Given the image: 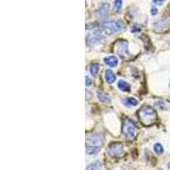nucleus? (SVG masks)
Listing matches in <instances>:
<instances>
[{
    "instance_id": "2eb2a0df",
    "label": "nucleus",
    "mask_w": 170,
    "mask_h": 170,
    "mask_svg": "<svg viewBox=\"0 0 170 170\" xmlns=\"http://www.w3.org/2000/svg\"><path fill=\"white\" fill-rule=\"evenodd\" d=\"M99 152H100V148H99V146H95V145L90 146L89 148L86 149V153H87L88 155H89V156L96 155V154H98Z\"/></svg>"
},
{
    "instance_id": "393cba45",
    "label": "nucleus",
    "mask_w": 170,
    "mask_h": 170,
    "mask_svg": "<svg viewBox=\"0 0 170 170\" xmlns=\"http://www.w3.org/2000/svg\"><path fill=\"white\" fill-rule=\"evenodd\" d=\"M169 87H170V80H169Z\"/></svg>"
},
{
    "instance_id": "9d476101",
    "label": "nucleus",
    "mask_w": 170,
    "mask_h": 170,
    "mask_svg": "<svg viewBox=\"0 0 170 170\" xmlns=\"http://www.w3.org/2000/svg\"><path fill=\"white\" fill-rule=\"evenodd\" d=\"M117 88L120 89L122 92H124V93H127L130 91V84L127 83V82H126L125 80H123V79H121V80H119L118 81V83H117Z\"/></svg>"
},
{
    "instance_id": "4468645a",
    "label": "nucleus",
    "mask_w": 170,
    "mask_h": 170,
    "mask_svg": "<svg viewBox=\"0 0 170 170\" xmlns=\"http://www.w3.org/2000/svg\"><path fill=\"white\" fill-rule=\"evenodd\" d=\"M99 65L98 63H94L89 67V72L92 75L94 78H95L96 76L99 73Z\"/></svg>"
},
{
    "instance_id": "b1692460",
    "label": "nucleus",
    "mask_w": 170,
    "mask_h": 170,
    "mask_svg": "<svg viewBox=\"0 0 170 170\" xmlns=\"http://www.w3.org/2000/svg\"><path fill=\"white\" fill-rule=\"evenodd\" d=\"M167 167H168V168L170 169V162H169V163H167Z\"/></svg>"
},
{
    "instance_id": "4be33fe9",
    "label": "nucleus",
    "mask_w": 170,
    "mask_h": 170,
    "mask_svg": "<svg viewBox=\"0 0 170 170\" xmlns=\"http://www.w3.org/2000/svg\"><path fill=\"white\" fill-rule=\"evenodd\" d=\"M157 13H158V10L156 7L152 8V10H151V14L152 15H156Z\"/></svg>"
},
{
    "instance_id": "412c9836",
    "label": "nucleus",
    "mask_w": 170,
    "mask_h": 170,
    "mask_svg": "<svg viewBox=\"0 0 170 170\" xmlns=\"http://www.w3.org/2000/svg\"><path fill=\"white\" fill-rule=\"evenodd\" d=\"M153 3L156 4V5H163L166 0H152Z\"/></svg>"
},
{
    "instance_id": "39448f33",
    "label": "nucleus",
    "mask_w": 170,
    "mask_h": 170,
    "mask_svg": "<svg viewBox=\"0 0 170 170\" xmlns=\"http://www.w3.org/2000/svg\"><path fill=\"white\" fill-rule=\"evenodd\" d=\"M117 53L118 54V55L123 59H127L128 56L130 55L129 51H128V44H127V41L125 40H119L117 41Z\"/></svg>"
},
{
    "instance_id": "1a4fd4ad",
    "label": "nucleus",
    "mask_w": 170,
    "mask_h": 170,
    "mask_svg": "<svg viewBox=\"0 0 170 170\" xmlns=\"http://www.w3.org/2000/svg\"><path fill=\"white\" fill-rule=\"evenodd\" d=\"M104 62L110 67H116L118 65V59L116 56L111 55L104 58Z\"/></svg>"
},
{
    "instance_id": "f8f14e48",
    "label": "nucleus",
    "mask_w": 170,
    "mask_h": 170,
    "mask_svg": "<svg viewBox=\"0 0 170 170\" xmlns=\"http://www.w3.org/2000/svg\"><path fill=\"white\" fill-rule=\"evenodd\" d=\"M97 98L103 104H109V103H111L110 98L102 91H99V90L97 91Z\"/></svg>"
},
{
    "instance_id": "6ab92c4d",
    "label": "nucleus",
    "mask_w": 170,
    "mask_h": 170,
    "mask_svg": "<svg viewBox=\"0 0 170 170\" xmlns=\"http://www.w3.org/2000/svg\"><path fill=\"white\" fill-rule=\"evenodd\" d=\"M114 6L117 11H121L122 8H123V0H115L114 1Z\"/></svg>"
},
{
    "instance_id": "aec40b11",
    "label": "nucleus",
    "mask_w": 170,
    "mask_h": 170,
    "mask_svg": "<svg viewBox=\"0 0 170 170\" xmlns=\"http://www.w3.org/2000/svg\"><path fill=\"white\" fill-rule=\"evenodd\" d=\"M85 84H86V87H89V86L92 85V80L89 77L85 78Z\"/></svg>"
},
{
    "instance_id": "0eeeda50",
    "label": "nucleus",
    "mask_w": 170,
    "mask_h": 170,
    "mask_svg": "<svg viewBox=\"0 0 170 170\" xmlns=\"http://www.w3.org/2000/svg\"><path fill=\"white\" fill-rule=\"evenodd\" d=\"M110 11V4L109 3H103L97 10V14L99 17H106Z\"/></svg>"
},
{
    "instance_id": "f03ea898",
    "label": "nucleus",
    "mask_w": 170,
    "mask_h": 170,
    "mask_svg": "<svg viewBox=\"0 0 170 170\" xmlns=\"http://www.w3.org/2000/svg\"><path fill=\"white\" fill-rule=\"evenodd\" d=\"M101 30L106 35H112L114 33L120 32L123 28V23L118 21H110L103 22L101 26Z\"/></svg>"
},
{
    "instance_id": "a211bd4d",
    "label": "nucleus",
    "mask_w": 170,
    "mask_h": 170,
    "mask_svg": "<svg viewBox=\"0 0 170 170\" xmlns=\"http://www.w3.org/2000/svg\"><path fill=\"white\" fill-rule=\"evenodd\" d=\"M155 106H156V108H158L160 110H166L167 109L166 104L162 100H158V101L155 102Z\"/></svg>"
},
{
    "instance_id": "20e7f679",
    "label": "nucleus",
    "mask_w": 170,
    "mask_h": 170,
    "mask_svg": "<svg viewBox=\"0 0 170 170\" xmlns=\"http://www.w3.org/2000/svg\"><path fill=\"white\" fill-rule=\"evenodd\" d=\"M108 154L112 157H120L125 154L124 152V145L123 143H112L109 146L108 149Z\"/></svg>"
},
{
    "instance_id": "f3484780",
    "label": "nucleus",
    "mask_w": 170,
    "mask_h": 170,
    "mask_svg": "<svg viewBox=\"0 0 170 170\" xmlns=\"http://www.w3.org/2000/svg\"><path fill=\"white\" fill-rule=\"evenodd\" d=\"M124 103L126 106H137L139 104V101L135 98H127L124 100Z\"/></svg>"
},
{
    "instance_id": "5701e85b",
    "label": "nucleus",
    "mask_w": 170,
    "mask_h": 170,
    "mask_svg": "<svg viewBox=\"0 0 170 170\" xmlns=\"http://www.w3.org/2000/svg\"><path fill=\"white\" fill-rule=\"evenodd\" d=\"M131 32H133V33H135V32H140V28L138 27V26H135L132 27Z\"/></svg>"
},
{
    "instance_id": "f257e3e1",
    "label": "nucleus",
    "mask_w": 170,
    "mask_h": 170,
    "mask_svg": "<svg viewBox=\"0 0 170 170\" xmlns=\"http://www.w3.org/2000/svg\"><path fill=\"white\" fill-rule=\"evenodd\" d=\"M139 119L145 126H150L156 121V113L150 106L142 107L138 112Z\"/></svg>"
},
{
    "instance_id": "9b49d317",
    "label": "nucleus",
    "mask_w": 170,
    "mask_h": 170,
    "mask_svg": "<svg viewBox=\"0 0 170 170\" xmlns=\"http://www.w3.org/2000/svg\"><path fill=\"white\" fill-rule=\"evenodd\" d=\"M105 80L107 83H113L116 81V75L114 74V72L110 69H107L105 72Z\"/></svg>"
},
{
    "instance_id": "423d86ee",
    "label": "nucleus",
    "mask_w": 170,
    "mask_h": 170,
    "mask_svg": "<svg viewBox=\"0 0 170 170\" xmlns=\"http://www.w3.org/2000/svg\"><path fill=\"white\" fill-rule=\"evenodd\" d=\"M170 27V17L165 16L156 21L154 24V30L156 32H163L167 31Z\"/></svg>"
},
{
    "instance_id": "dca6fc26",
    "label": "nucleus",
    "mask_w": 170,
    "mask_h": 170,
    "mask_svg": "<svg viewBox=\"0 0 170 170\" xmlns=\"http://www.w3.org/2000/svg\"><path fill=\"white\" fill-rule=\"evenodd\" d=\"M153 150L154 152L157 154V155H162L164 152V149H163V146L160 143H156L153 146Z\"/></svg>"
},
{
    "instance_id": "6e6552de",
    "label": "nucleus",
    "mask_w": 170,
    "mask_h": 170,
    "mask_svg": "<svg viewBox=\"0 0 170 170\" xmlns=\"http://www.w3.org/2000/svg\"><path fill=\"white\" fill-rule=\"evenodd\" d=\"M88 141L93 145H98L103 142V136L98 134H93L88 138Z\"/></svg>"
},
{
    "instance_id": "ddd939ff",
    "label": "nucleus",
    "mask_w": 170,
    "mask_h": 170,
    "mask_svg": "<svg viewBox=\"0 0 170 170\" xmlns=\"http://www.w3.org/2000/svg\"><path fill=\"white\" fill-rule=\"evenodd\" d=\"M102 168V163L100 161L97 160L94 163H90L87 166V170H99Z\"/></svg>"
},
{
    "instance_id": "7ed1b4c3",
    "label": "nucleus",
    "mask_w": 170,
    "mask_h": 170,
    "mask_svg": "<svg viewBox=\"0 0 170 170\" xmlns=\"http://www.w3.org/2000/svg\"><path fill=\"white\" fill-rule=\"evenodd\" d=\"M123 132L125 138L127 139V140H132L133 139H135L137 134V127L131 119H126L124 121Z\"/></svg>"
}]
</instances>
